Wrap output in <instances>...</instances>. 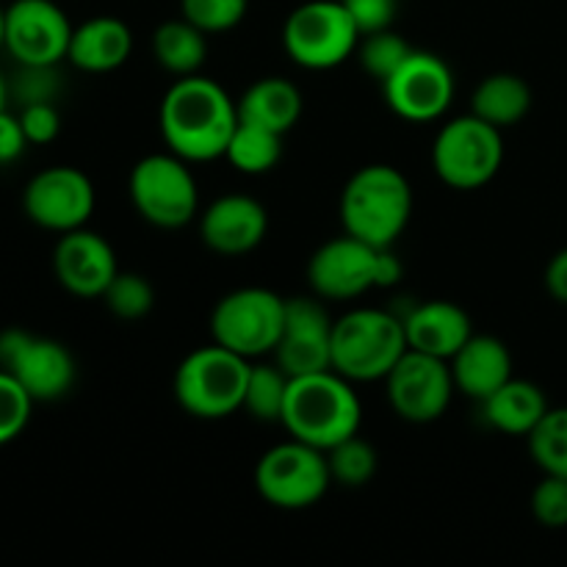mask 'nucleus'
Instances as JSON below:
<instances>
[{
	"label": "nucleus",
	"mask_w": 567,
	"mask_h": 567,
	"mask_svg": "<svg viewBox=\"0 0 567 567\" xmlns=\"http://www.w3.org/2000/svg\"><path fill=\"white\" fill-rule=\"evenodd\" d=\"M249 0H181V11L205 33L233 31L247 17Z\"/></svg>",
	"instance_id": "473e14b6"
},
{
	"label": "nucleus",
	"mask_w": 567,
	"mask_h": 567,
	"mask_svg": "<svg viewBox=\"0 0 567 567\" xmlns=\"http://www.w3.org/2000/svg\"><path fill=\"white\" fill-rule=\"evenodd\" d=\"M532 111V89L529 83L513 72H496L487 75L471 97V114L491 122L498 131L518 125Z\"/></svg>",
	"instance_id": "393cba45"
},
{
	"label": "nucleus",
	"mask_w": 567,
	"mask_h": 567,
	"mask_svg": "<svg viewBox=\"0 0 567 567\" xmlns=\"http://www.w3.org/2000/svg\"><path fill=\"white\" fill-rule=\"evenodd\" d=\"M332 324L336 319L321 297L286 299V324L277 341L275 363L288 377L319 374L332 369Z\"/></svg>",
	"instance_id": "f3484780"
},
{
	"label": "nucleus",
	"mask_w": 567,
	"mask_h": 567,
	"mask_svg": "<svg viewBox=\"0 0 567 567\" xmlns=\"http://www.w3.org/2000/svg\"><path fill=\"white\" fill-rule=\"evenodd\" d=\"M6 94H9V89H6V81L0 78V109H6Z\"/></svg>",
	"instance_id": "a19ab883"
},
{
	"label": "nucleus",
	"mask_w": 567,
	"mask_h": 567,
	"mask_svg": "<svg viewBox=\"0 0 567 567\" xmlns=\"http://www.w3.org/2000/svg\"><path fill=\"white\" fill-rule=\"evenodd\" d=\"M103 302L116 319L138 321L155 308V288L150 286L147 277L136 275V271H120L105 288Z\"/></svg>",
	"instance_id": "2f4dec72"
},
{
	"label": "nucleus",
	"mask_w": 567,
	"mask_h": 567,
	"mask_svg": "<svg viewBox=\"0 0 567 567\" xmlns=\"http://www.w3.org/2000/svg\"><path fill=\"white\" fill-rule=\"evenodd\" d=\"M0 369L14 377L33 402H55L75 382V360L64 343L25 330L0 332Z\"/></svg>",
	"instance_id": "9b49d317"
},
{
	"label": "nucleus",
	"mask_w": 567,
	"mask_h": 567,
	"mask_svg": "<svg viewBox=\"0 0 567 567\" xmlns=\"http://www.w3.org/2000/svg\"><path fill=\"white\" fill-rule=\"evenodd\" d=\"M266 233H269V214L258 199L247 194H225L199 216V236L205 247L227 258L252 252Z\"/></svg>",
	"instance_id": "6ab92c4d"
},
{
	"label": "nucleus",
	"mask_w": 567,
	"mask_h": 567,
	"mask_svg": "<svg viewBox=\"0 0 567 567\" xmlns=\"http://www.w3.org/2000/svg\"><path fill=\"white\" fill-rule=\"evenodd\" d=\"M133 53V31L127 28L125 20L120 17H92V20L81 22L72 28L70 50L66 59L83 72L92 75H103V72H114L131 59Z\"/></svg>",
	"instance_id": "4be33fe9"
},
{
	"label": "nucleus",
	"mask_w": 567,
	"mask_h": 567,
	"mask_svg": "<svg viewBox=\"0 0 567 567\" xmlns=\"http://www.w3.org/2000/svg\"><path fill=\"white\" fill-rule=\"evenodd\" d=\"M385 388L393 413L410 424H432L441 419L457 391L449 360L415 349H408L388 371Z\"/></svg>",
	"instance_id": "f8f14e48"
},
{
	"label": "nucleus",
	"mask_w": 567,
	"mask_h": 567,
	"mask_svg": "<svg viewBox=\"0 0 567 567\" xmlns=\"http://www.w3.org/2000/svg\"><path fill=\"white\" fill-rule=\"evenodd\" d=\"M388 247H371L343 233L341 238L321 244L308 260V282L324 302H347L380 286L382 252Z\"/></svg>",
	"instance_id": "ddd939ff"
},
{
	"label": "nucleus",
	"mask_w": 567,
	"mask_h": 567,
	"mask_svg": "<svg viewBox=\"0 0 567 567\" xmlns=\"http://www.w3.org/2000/svg\"><path fill=\"white\" fill-rule=\"evenodd\" d=\"M72 22L53 0H14L6 9L3 48L20 66H55L66 59Z\"/></svg>",
	"instance_id": "4468645a"
},
{
	"label": "nucleus",
	"mask_w": 567,
	"mask_h": 567,
	"mask_svg": "<svg viewBox=\"0 0 567 567\" xmlns=\"http://www.w3.org/2000/svg\"><path fill=\"white\" fill-rule=\"evenodd\" d=\"M546 288L559 305H567V247L559 249L546 266Z\"/></svg>",
	"instance_id": "58836bf2"
},
{
	"label": "nucleus",
	"mask_w": 567,
	"mask_h": 567,
	"mask_svg": "<svg viewBox=\"0 0 567 567\" xmlns=\"http://www.w3.org/2000/svg\"><path fill=\"white\" fill-rule=\"evenodd\" d=\"M332 474L327 454L308 443L291 441L269 449L255 465V487L260 498L277 509H308L330 491Z\"/></svg>",
	"instance_id": "1a4fd4ad"
},
{
	"label": "nucleus",
	"mask_w": 567,
	"mask_h": 567,
	"mask_svg": "<svg viewBox=\"0 0 567 567\" xmlns=\"http://www.w3.org/2000/svg\"><path fill=\"white\" fill-rule=\"evenodd\" d=\"M360 31L341 0H310L282 25V48L305 70H332L358 53Z\"/></svg>",
	"instance_id": "6e6552de"
},
{
	"label": "nucleus",
	"mask_w": 567,
	"mask_h": 567,
	"mask_svg": "<svg viewBox=\"0 0 567 567\" xmlns=\"http://www.w3.org/2000/svg\"><path fill=\"white\" fill-rule=\"evenodd\" d=\"M352 22L358 25L360 37L377 31H388L396 20L399 0H341Z\"/></svg>",
	"instance_id": "c9c22d12"
},
{
	"label": "nucleus",
	"mask_w": 567,
	"mask_h": 567,
	"mask_svg": "<svg viewBox=\"0 0 567 567\" xmlns=\"http://www.w3.org/2000/svg\"><path fill=\"white\" fill-rule=\"evenodd\" d=\"M449 365H452L457 391L476 402H485L504 382L513 380V354H509L507 343L496 336H476L474 332L449 360Z\"/></svg>",
	"instance_id": "412c9836"
},
{
	"label": "nucleus",
	"mask_w": 567,
	"mask_h": 567,
	"mask_svg": "<svg viewBox=\"0 0 567 567\" xmlns=\"http://www.w3.org/2000/svg\"><path fill=\"white\" fill-rule=\"evenodd\" d=\"M225 158L244 175H266L275 169L282 158V136L255 122L238 120L230 142H227Z\"/></svg>",
	"instance_id": "bb28decb"
},
{
	"label": "nucleus",
	"mask_w": 567,
	"mask_h": 567,
	"mask_svg": "<svg viewBox=\"0 0 567 567\" xmlns=\"http://www.w3.org/2000/svg\"><path fill=\"white\" fill-rule=\"evenodd\" d=\"M28 147V136L22 131L20 116L9 114L6 109H0V164H11V161L20 158Z\"/></svg>",
	"instance_id": "4c0bfd02"
},
{
	"label": "nucleus",
	"mask_w": 567,
	"mask_h": 567,
	"mask_svg": "<svg viewBox=\"0 0 567 567\" xmlns=\"http://www.w3.org/2000/svg\"><path fill=\"white\" fill-rule=\"evenodd\" d=\"M388 109L408 122H435L454 100V75L446 61L426 50H413L410 59L382 81Z\"/></svg>",
	"instance_id": "2eb2a0df"
},
{
	"label": "nucleus",
	"mask_w": 567,
	"mask_h": 567,
	"mask_svg": "<svg viewBox=\"0 0 567 567\" xmlns=\"http://www.w3.org/2000/svg\"><path fill=\"white\" fill-rule=\"evenodd\" d=\"M155 61L175 78L197 75L208 59V33L181 17L161 22L153 33Z\"/></svg>",
	"instance_id": "a878e982"
},
{
	"label": "nucleus",
	"mask_w": 567,
	"mask_h": 567,
	"mask_svg": "<svg viewBox=\"0 0 567 567\" xmlns=\"http://www.w3.org/2000/svg\"><path fill=\"white\" fill-rule=\"evenodd\" d=\"M286 324V299L269 288H238L221 297L210 313L216 343L255 360L275 352Z\"/></svg>",
	"instance_id": "9d476101"
},
{
	"label": "nucleus",
	"mask_w": 567,
	"mask_h": 567,
	"mask_svg": "<svg viewBox=\"0 0 567 567\" xmlns=\"http://www.w3.org/2000/svg\"><path fill=\"white\" fill-rule=\"evenodd\" d=\"M413 50L415 48L408 42V39L399 37L393 28H388V31H377V33H365V37H360L358 59H360V66H363L371 78H377V81L382 83L410 59Z\"/></svg>",
	"instance_id": "7c9ffc66"
},
{
	"label": "nucleus",
	"mask_w": 567,
	"mask_h": 567,
	"mask_svg": "<svg viewBox=\"0 0 567 567\" xmlns=\"http://www.w3.org/2000/svg\"><path fill=\"white\" fill-rule=\"evenodd\" d=\"M532 515L546 529H565L567 526V480L546 474V480L532 491Z\"/></svg>",
	"instance_id": "f704fd0d"
},
{
	"label": "nucleus",
	"mask_w": 567,
	"mask_h": 567,
	"mask_svg": "<svg viewBox=\"0 0 567 567\" xmlns=\"http://www.w3.org/2000/svg\"><path fill=\"white\" fill-rule=\"evenodd\" d=\"M288 385H291V377L275 360L271 363H252L241 410H247L258 421H280Z\"/></svg>",
	"instance_id": "cd10ccee"
},
{
	"label": "nucleus",
	"mask_w": 567,
	"mask_h": 567,
	"mask_svg": "<svg viewBox=\"0 0 567 567\" xmlns=\"http://www.w3.org/2000/svg\"><path fill=\"white\" fill-rule=\"evenodd\" d=\"M33 399L25 388L0 369V446L17 441L31 421Z\"/></svg>",
	"instance_id": "72a5a7b5"
},
{
	"label": "nucleus",
	"mask_w": 567,
	"mask_h": 567,
	"mask_svg": "<svg viewBox=\"0 0 567 567\" xmlns=\"http://www.w3.org/2000/svg\"><path fill=\"white\" fill-rule=\"evenodd\" d=\"M3 33H6V9L0 6V48H3Z\"/></svg>",
	"instance_id": "ea45409f"
},
{
	"label": "nucleus",
	"mask_w": 567,
	"mask_h": 567,
	"mask_svg": "<svg viewBox=\"0 0 567 567\" xmlns=\"http://www.w3.org/2000/svg\"><path fill=\"white\" fill-rule=\"evenodd\" d=\"M352 385L354 382L332 369L291 377L280 424L288 435L321 452L341 443L343 437L358 435L363 408Z\"/></svg>",
	"instance_id": "f03ea898"
},
{
	"label": "nucleus",
	"mask_w": 567,
	"mask_h": 567,
	"mask_svg": "<svg viewBox=\"0 0 567 567\" xmlns=\"http://www.w3.org/2000/svg\"><path fill=\"white\" fill-rule=\"evenodd\" d=\"M404 352V321L391 310L354 308L332 324V371L349 382L385 380Z\"/></svg>",
	"instance_id": "20e7f679"
},
{
	"label": "nucleus",
	"mask_w": 567,
	"mask_h": 567,
	"mask_svg": "<svg viewBox=\"0 0 567 567\" xmlns=\"http://www.w3.org/2000/svg\"><path fill=\"white\" fill-rule=\"evenodd\" d=\"M127 192L138 216L161 230L186 227L197 216V181L188 169V161L175 153H155L138 161L131 169Z\"/></svg>",
	"instance_id": "0eeeda50"
},
{
	"label": "nucleus",
	"mask_w": 567,
	"mask_h": 567,
	"mask_svg": "<svg viewBox=\"0 0 567 567\" xmlns=\"http://www.w3.org/2000/svg\"><path fill=\"white\" fill-rule=\"evenodd\" d=\"M55 280L64 291L81 299H103L105 288L120 275L116 252L100 233L78 227L61 233L53 249Z\"/></svg>",
	"instance_id": "a211bd4d"
},
{
	"label": "nucleus",
	"mask_w": 567,
	"mask_h": 567,
	"mask_svg": "<svg viewBox=\"0 0 567 567\" xmlns=\"http://www.w3.org/2000/svg\"><path fill=\"white\" fill-rule=\"evenodd\" d=\"M238 125V103L205 75L177 78L161 100V136L188 164L225 158Z\"/></svg>",
	"instance_id": "f257e3e1"
},
{
	"label": "nucleus",
	"mask_w": 567,
	"mask_h": 567,
	"mask_svg": "<svg viewBox=\"0 0 567 567\" xmlns=\"http://www.w3.org/2000/svg\"><path fill=\"white\" fill-rule=\"evenodd\" d=\"M22 131H25L28 144H50L61 131V116L50 100H37V103H25L20 111Z\"/></svg>",
	"instance_id": "e433bc0d"
},
{
	"label": "nucleus",
	"mask_w": 567,
	"mask_h": 567,
	"mask_svg": "<svg viewBox=\"0 0 567 567\" xmlns=\"http://www.w3.org/2000/svg\"><path fill=\"white\" fill-rule=\"evenodd\" d=\"M413 216V188L402 169L369 164L354 172L341 194L343 233L371 244L393 247Z\"/></svg>",
	"instance_id": "7ed1b4c3"
},
{
	"label": "nucleus",
	"mask_w": 567,
	"mask_h": 567,
	"mask_svg": "<svg viewBox=\"0 0 567 567\" xmlns=\"http://www.w3.org/2000/svg\"><path fill=\"white\" fill-rule=\"evenodd\" d=\"M482 410H485L487 424L502 435L529 437L532 430L540 424L543 415L551 408L546 402V393L535 382L513 377L482 402Z\"/></svg>",
	"instance_id": "5701e85b"
},
{
	"label": "nucleus",
	"mask_w": 567,
	"mask_h": 567,
	"mask_svg": "<svg viewBox=\"0 0 567 567\" xmlns=\"http://www.w3.org/2000/svg\"><path fill=\"white\" fill-rule=\"evenodd\" d=\"M252 360L221 343L194 349L175 371V399L188 415L219 421L244 408Z\"/></svg>",
	"instance_id": "39448f33"
},
{
	"label": "nucleus",
	"mask_w": 567,
	"mask_h": 567,
	"mask_svg": "<svg viewBox=\"0 0 567 567\" xmlns=\"http://www.w3.org/2000/svg\"><path fill=\"white\" fill-rule=\"evenodd\" d=\"M532 460L543 474L567 480V408H551L529 435Z\"/></svg>",
	"instance_id": "c756f323"
},
{
	"label": "nucleus",
	"mask_w": 567,
	"mask_h": 567,
	"mask_svg": "<svg viewBox=\"0 0 567 567\" xmlns=\"http://www.w3.org/2000/svg\"><path fill=\"white\" fill-rule=\"evenodd\" d=\"M402 321L408 349L435 354L443 360H452L460 347L474 336L468 313L449 299H430V302L415 305Z\"/></svg>",
	"instance_id": "aec40b11"
},
{
	"label": "nucleus",
	"mask_w": 567,
	"mask_h": 567,
	"mask_svg": "<svg viewBox=\"0 0 567 567\" xmlns=\"http://www.w3.org/2000/svg\"><path fill=\"white\" fill-rule=\"evenodd\" d=\"M238 103V120L255 122L269 131L286 136L302 116V94L286 78H260L247 92L241 94Z\"/></svg>",
	"instance_id": "b1692460"
},
{
	"label": "nucleus",
	"mask_w": 567,
	"mask_h": 567,
	"mask_svg": "<svg viewBox=\"0 0 567 567\" xmlns=\"http://www.w3.org/2000/svg\"><path fill=\"white\" fill-rule=\"evenodd\" d=\"M327 463H330L332 482L343 487H363L374 480L377 474V449L360 435L343 437L332 449H327Z\"/></svg>",
	"instance_id": "c85d7f7f"
},
{
	"label": "nucleus",
	"mask_w": 567,
	"mask_h": 567,
	"mask_svg": "<svg viewBox=\"0 0 567 567\" xmlns=\"http://www.w3.org/2000/svg\"><path fill=\"white\" fill-rule=\"evenodd\" d=\"M22 208L33 225L53 233L86 227L94 214V186L75 166H48L28 181Z\"/></svg>",
	"instance_id": "dca6fc26"
},
{
	"label": "nucleus",
	"mask_w": 567,
	"mask_h": 567,
	"mask_svg": "<svg viewBox=\"0 0 567 567\" xmlns=\"http://www.w3.org/2000/svg\"><path fill=\"white\" fill-rule=\"evenodd\" d=\"M502 164V131L476 114L446 122L432 144V169L446 186L457 192L487 186L498 175Z\"/></svg>",
	"instance_id": "423d86ee"
}]
</instances>
